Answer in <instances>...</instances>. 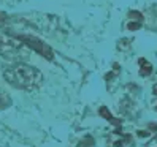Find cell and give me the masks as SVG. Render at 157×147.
I'll return each mask as SVG.
<instances>
[{
    "mask_svg": "<svg viewBox=\"0 0 157 147\" xmlns=\"http://www.w3.org/2000/svg\"><path fill=\"white\" fill-rule=\"evenodd\" d=\"M128 17H130V19H136L138 22H143V14L140 11H130L128 13Z\"/></svg>",
    "mask_w": 157,
    "mask_h": 147,
    "instance_id": "6",
    "label": "cell"
},
{
    "mask_svg": "<svg viewBox=\"0 0 157 147\" xmlns=\"http://www.w3.org/2000/svg\"><path fill=\"white\" fill-rule=\"evenodd\" d=\"M3 78L10 86L16 89H33L38 87L43 81V75L40 70L35 67L25 65V63H19L14 67H8L3 71Z\"/></svg>",
    "mask_w": 157,
    "mask_h": 147,
    "instance_id": "1",
    "label": "cell"
},
{
    "mask_svg": "<svg viewBox=\"0 0 157 147\" xmlns=\"http://www.w3.org/2000/svg\"><path fill=\"white\" fill-rule=\"evenodd\" d=\"M138 65H140V76L146 78V76H149L152 73V65L146 59H140L138 60Z\"/></svg>",
    "mask_w": 157,
    "mask_h": 147,
    "instance_id": "4",
    "label": "cell"
},
{
    "mask_svg": "<svg viewBox=\"0 0 157 147\" xmlns=\"http://www.w3.org/2000/svg\"><path fill=\"white\" fill-rule=\"evenodd\" d=\"M154 94L157 95V87H154Z\"/></svg>",
    "mask_w": 157,
    "mask_h": 147,
    "instance_id": "8",
    "label": "cell"
},
{
    "mask_svg": "<svg viewBox=\"0 0 157 147\" xmlns=\"http://www.w3.org/2000/svg\"><path fill=\"white\" fill-rule=\"evenodd\" d=\"M155 111H157V106H155Z\"/></svg>",
    "mask_w": 157,
    "mask_h": 147,
    "instance_id": "9",
    "label": "cell"
},
{
    "mask_svg": "<svg viewBox=\"0 0 157 147\" xmlns=\"http://www.w3.org/2000/svg\"><path fill=\"white\" fill-rule=\"evenodd\" d=\"M17 38H19L21 41H24L33 51L40 52L43 57H46L48 60H52V51H51V48L48 44H44L43 41H40L38 38H35V36H29V35H19Z\"/></svg>",
    "mask_w": 157,
    "mask_h": 147,
    "instance_id": "2",
    "label": "cell"
},
{
    "mask_svg": "<svg viewBox=\"0 0 157 147\" xmlns=\"http://www.w3.org/2000/svg\"><path fill=\"white\" fill-rule=\"evenodd\" d=\"M140 27H141V22H128L127 24V29L128 30H138V29H140Z\"/></svg>",
    "mask_w": 157,
    "mask_h": 147,
    "instance_id": "7",
    "label": "cell"
},
{
    "mask_svg": "<svg viewBox=\"0 0 157 147\" xmlns=\"http://www.w3.org/2000/svg\"><path fill=\"white\" fill-rule=\"evenodd\" d=\"M11 105V100L3 90H0V109H5Z\"/></svg>",
    "mask_w": 157,
    "mask_h": 147,
    "instance_id": "5",
    "label": "cell"
},
{
    "mask_svg": "<svg viewBox=\"0 0 157 147\" xmlns=\"http://www.w3.org/2000/svg\"><path fill=\"white\" fill-rule=\"evenodd\" d=\"M98 114L103 117L105 120H108L109 123H113V125L116 127V131H114V133L122 134V122H121V119H114V117L111 116V112L108 111V108H106V106H101V108L98 109Z\"/></svg>",
    "mask_w": 157,
    "mask_h": 147,
    "instance_id": "3",
    "label": "cell"
}]
</instances>
